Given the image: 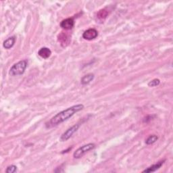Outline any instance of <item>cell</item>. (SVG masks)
<instances>
[{
	"label": "cell",
	"instance_id": "4",
	"mask_svg": "<svg viewBox=\"0 0 173 173\" xmlns=\"http://www.w3.org/2000/svg\"><path fill=\"white\" fill-rule=\"evenodd\" d=\"M80 125H80L79 123H77L72 126V127L69 128L68 130H66V131L62 135V136L60 137V140L62 141H66L68 140L69 139H70L72 136L73 135V134L74 133L77 131V130L79 129Z\"/></svg>",
	"mask_w": 173,
	"mask_h": 173
},
{
	"label": "cell",
	"instance_id": "9",
	"mask_svg": "<svg viewBox=\"0 0 173 173\" xmlns=\"http://www.w3.org/2000/svg\"><path fill=\"white\" fill-rule=\"evenodd\" d=\"M15 42H16V37L15 36L10 37L3 42V48L7 49H9L13 47Z\"/></svg>",
	"mask_w": 173,
	"mask_h": 173
},
{
	"label": "cell",
	"instance_id": "13",
	"mask_svg": "<svg viewBox=\"0 0 173 173\" xmlns=\"http://www.w3.org/2000/svg\"><path fill=\"white\" fill-rule=\"evenodd\" d=\"M158 139V137L157 135H150L146 139L145 143L147 145H151L157 141Z\"/></svg>",
	"mask_w": 173,
	"mask_h": 173
},
{
	"label": "cell",
	"instance_id": "12",
	"mask_svg": "<svg viewBox=\"0 0 173 173\" xmlns=\"http://www.w3.org/2000/svg\"><path fill=\"white\" fill-rule=\"evenodd\" d=\"M108 15V12L105 9H102L100 10L98 13H97V17L98 19L102 20L106 18V17Z\"/></svg>",
	"mask_w": 173,
	"mask_h": 173
},
{
	"label": "cell",
	"instance_id": "10",
	"mask_svg": "<svg viewBox=\"0 0 173 173\" xmlns=\"http://www.w3.org/2000/svg\"><path fill=\"white\" fill-rule=\"evenodd\" d=\"M38 54H39V56L41 58L47 59L51 56L52 51L48 48H42L39 49V51L38 52Z\"/></svg>",
	"mask_w": 173,
	"mask_h": 173
},
{
	"label": "cell",
	"instance_id": "15",
	"mask_svg": "<svg viewBox=\"0 0 173 173\" xmlns=\"http://www.w3.org/2000/svg\"><path fill=\"white\" fill-rule=\"evenodd\" d=\"M16 170H17V167H16L14 165H11V166H8V168H6V172H7V173H13V172H16Z\"/></svg>",
	"mask_w": 173,
	"mask_h": 173
},
{
	"label": "cell",
	"instance_id": "8",
	"mask_svg": "<svg viewBox=\"0 0 173 173\" xmlns=\"http://www.w3.org/2000/svg\"><path fill=\"white\" fill-rule=\"evenodd\" d=\"M164 162H165V160H162V161H159L156 164H153L152 166H151L150 167H148L147 168V169L144 170L143 171V172H155L157 170L160 169V168L162 167V166L164 164Z\"/></svg>",
	"mask_w": 173,
	"mask_h": 173
},
{
	"label": "cell",
	"instance_id": "2",
	"mask_svg": "<svg viewBox=\"0 0 173 173\" xmlns=\"http://www.w3.org/2000/svg\"><path fill=\"white\" fill-rule=\"evenodd\" d=\"M27 66V61L22 60L16 63L11 67L10 70V74L12 76H18L23 74Z\"/></svg>",
	"mask_w": 173,
	"mask_h": 173
},
{
	"label": "cell",
	"instance_id": "1",
	"mask_svg": "<svg viewBox=\"0 0 173 173\" xmlns=\"http://www.w3.org/2000/svg\"><path fill=\"white\" fill-rule=\"evenodd\" d=\"M83 108L84 105L83 104H77L58 113L56 115L52 117V119L49 120V126H56L62 123L63 122H64L71 118L74 114L82 110Z\"/></svg>",
	"mask_w": 173,
	"mask_h": 173
},
{
	"label": "cell",
	"instance_id": "5",
	"mask_svg": "<svg viewBox=\"0 0 173 173\" xmlns=\"http://www.w3.org/2000/svg\"><path fill=\"white\" fill-rule=\"evenodd\" d=\"M58 40L62 48H66L68 46L70 42V37L69 35L66 33H61L58 36Z\"/></svg>",
	"mask_w": 173,
	"mask_h": 173
},
{
	"label": "cell",
	"instance_id": "6",
	"mask_svg": "<svg viewBox=\"0 0 173 173\" xmlns=\"http://www.w3.org/2000/svg\"><path fill=\"white\" fill-rule=\"evenodd\" d=\"M98 36V32L95 28H89L83 33V37L86 40L94 39Z\"/></svg>",
	"mask_w": 173,
	"mask_h": 173
},
{
	"label": "cell",
	"instance_id": "11",
	"mask_svg": "<svg viewBox=\"0 0 173 173\" xmlns=\"http://www.w3.org/2000/svg\"><path fill=\"white\" fill-rule=\"evenodd\" d=\"M94 79V74H88L81 79V83L83 85H87L89 84L91 81H92Z\"/></svg>",
	"mask_w": 173,
	"mask_h": 173
},
{
	"label": "cell",
	"instance_id": "7",
	"mask_svg": "<svg viewBox=\"0 0 173 173\" xmlns=\"http://www.w3.org/2000/svg\"><path fill=\"white\" fill-rule=\"evenodd\" d=\"M74 25V21L73 18H66L63 20L60 23V27L64 30H70L73 28Z\"/></svg>",
	"mask_w": 173,
	"mask_h": 173
},
{
	"label": "cell",
	"instance_id": "14",
	"mask_svg": "<svg viewBox=\"0 0 173 173\" xmlns=\"http://www.w3.org/2000/svg\"><path fill=\"white\" fill-rule=\"evenodd\" d=\"M160 81L158 79H155L152 81H151L149 83H148V86L150 87H156L160 85Z\"/></svg>",
	"mask_w": 173,
	"mask_h": 173
},
{
	"label": "cell",
	"instance_id": "3",
	"mask_svg": "<svg viewBox=\"0 0 173 173\" xmlns=\"http://www.w3.org/2000/svg\"><path fill=\"white\" fill-rule=\"evenodd\" d=\"M95 145L94 143H88V144L84 145L79 147V149L76 150L73 154V157L74 158H80L85 155L89 151L93 150L95 147Z\"/></svg>",
	"mask_w": 173,
	"mask_h": 173
}]
</instances>
